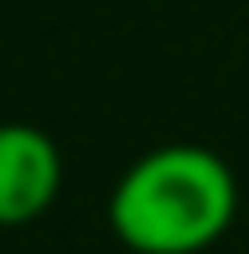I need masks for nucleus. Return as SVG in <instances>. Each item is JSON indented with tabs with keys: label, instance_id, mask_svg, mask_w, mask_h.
<instances>
[{
	"label": "nucleus",
	"instance_id": "1",
	"mask_svg": "<svg viewBox=\"0 0 249 254\" xmlns=\"http://www.w3.org/2000/svg\"><path fill=\"white\" fill-rule=\"evenodd\" d=\"M239 218V177L218 151L192 140L156 145L120 171L109 234L130 254H202Z\"/></svg>",
	"mask_w": 249,
	"mask_h": 254
},
{
	"label": "nucleus",
	"instance_id": "2",
	"mask_svg": "<svg viewBox=\"0 0 249 254\" xmlns=\"http://www.w3.org/2000/svg\"><path fill=\"white\" fill-rule=\"evenodd\" d=\"M62 192V145L31 120H0V234L31 228Z\"/></svg>",
	"mask_w": 249,
	"mask_h": 254
}]
</instances>
